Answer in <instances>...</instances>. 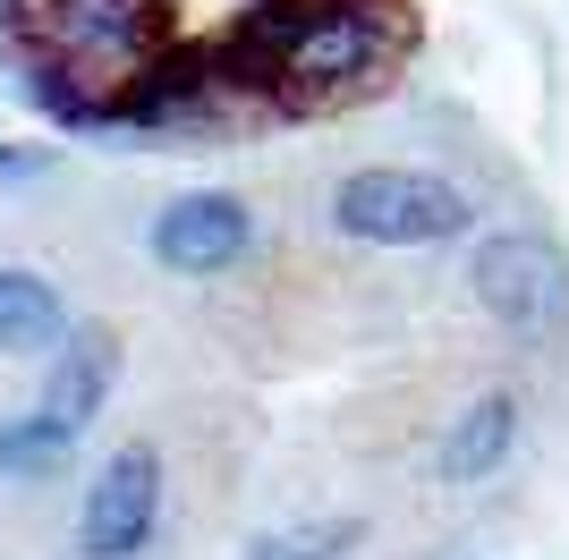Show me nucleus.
I'll list each match as a JSON object with an SVG mask.
<instances>
[{
    "label": "nucleus",
    "instance_id": "nucleus-1",
    "mask_svg": "<svg viewBox=\"0 0 569 560\" xmlns=\"http://www.w3.org/2000/svg\"><path fill=\"white\" fill-rule=\"evenodd\" d=\"M230 77L256 111L281 119H332L349 102H375L417 60L408 0H263L221 43Z\"/></svg>",
    "mask_w": 569,
    "mask_h": 560
},
{
    "label": "nucleus",
    "instance_id": "nucleus-2",
    "mask_svg": "<svg viewBox=\"0 0 569 560\" xmlns=\"http://www.w3.org/2000/svg\"><path fill=\"white\" fill-rule=\"evenodd\" d=\"M0 51L18 69V93L51 128L111 137L119 93L179 51V9L170 0H9Z\"/></svg>",
    "mask_w": 569,
    "mask_h": 560
},
{
    "label": "nucleus",
    "instance_id": "nucleus-3",
    "mask_svg": "<svg viewBox=\"0 0 569 560\" xmlns=\"http://www.w3.org/2000/svg\"><path fill=\"white\" fill-rule=\"evenodd\" d=\"M323 221L349 247L426 256V247H451V238L476 230V196L459 179H442V170H417V162H366V170H340L332 179Z\"/></svg>",
    "mask_w": 569,
    "mask_h": 560
},
{
    "label": "nucleus",
    "instance_id": "nucleus-4",
    "mask_svg": "<svg viewBox=\"0 0 569 560\" xmlns=\"http://www.w3.org/2000/svg\"><path fill=\"white\" fill-rule=\"evenodd\" d=\"M468 298L519 349H561L569 340V256L545 230H485L476 238L468 247Z\"/></svg>",
    "mask_w": 569,
    "mask_h": 560
},
{
    "label": "nucleus",
    "instance_id": "nucleus-5",
    "mask_svg": "<svg viewBox=\"0 0 569 560\" xmlns=\"http://www.w3.org/2000/svg\"><path fill=\"white\" fill-rule=\"evenodd\" d=\"M170 510V467L153 442H119L111 459L86 476V501H77V560H144L162 536Z\"/></svg>",
    "mask_w": 569,
    "mask_h": 560
},
{
    "label": "nucleus",
    "instance_id": "nucleus-6",
    "mask_svg": "<svg viewBox=\"0 0 569 560\" xmlns=\"http://www.w3.org/2000/svg\"><path fill=\"white\" fill-rule=\"evenodd\" d=\"M256 204L238 187H179L170 204H153L144 221V256L162 263L170 280H221L256 256Z\"/></svg>",
    "mask_w": 569,
    "mask_h": 560
},
{
    "label": "nucleus",
    "instance_id": "nucleus-7",
    "mask_svg": "<svg viewBox=\"0 0 569 560\" xmlns=\"http://www.w3.org/2000/svg\"><path fill=\"white\" fill-rule=\"evenodd\" d=\"M119 331L111 323H69V340L43 357V391H34V408H43L51 424H69L77 442L94 433L102 417H111V391H119Z\"/></svg>",
    "mask_w": 569,
    "mask_h": 560
},
{
    "label": "nucleus",
    "instance_id": "nucleus-8",
    "mask_svg": "<svg viewBox=\"0 0 569 560\" xmlns=\"http://www.w3.org/2000/svg\"><path fill=\"white\" fill-rule=\"evenodd\" d=\"M519 433H527L519 391H476L468 408H459V417L442 424V442H433V476H442L451 492L493 484L501 467L519 459Z\"/></svg>",
    "mask_w": 569,
    "mask_h": 560
},
{
    "label": "nucleus",
    "instance_id": "nucleus-9",
    "mask_svg": "<svg viewBox=\"0 0 569 560\" xmlns=\"http://www.w3.org/2000/svg\"><path fill=\"white\" fill-rule=\"evenodd\" d=\"M69 298L60 280L34 272V263H0V366H43L60 340H69Z\"/></svg>",
    "mask_w": 569,
    "mask_h": 560
},
{
    "label": "nucleus",
    "instance_id": "nucleus-10",
    "mask_svg": "<svg viewBox=\"0 0 569 560\" xmlns=\"http://www.w3.org/2000/svg\"><path fill=\"white\" fill-rule=\"evenodd\" d=\"M77 433L69 424H51L43 408H18V417H0V484H60L77 467Z\"/></svg>",
    "mask_w": 569,
    "mask_h": 560
},
{
    "label": "nucleus",
    "instance_id": "nucleus-11",
    "mask_svg": "<svg viewBox=\"0 0 569 560\" xmlns=\"http://www.w3.org/2000/svg\"><path fill=\"white\" fill-rule=\"evenodd\" d=\"M357 543H366V518L323 510V518H289V527L247 536V560H357Z\"/></svg>",
    "mask_w": 569,
    "mask_h": 560
},
{
    "label": "nucleus",
    "instance_id": "nucleus-12",
    "mask_svg": "<svg viewBox=\"0 0 569 560\" xmlns=\"http://www.w3.org/2000/svg\"><path fill=\"white\" fill-rule=\"evenodd\" d=\"M51 144H0V187H26V179H51Z\"/></svg>",
    "mask_w": 569,
    "mask_h": 560
},
{
    "label": "nucleus",
    "instance_id": "nucleus-13",
    "mask_svg": "<svg viewBox=\"0 0 569 560\" xmlns=\"http://www.w3.org/2000/svg\"><path fill=\"white\" fill-rule=\"evenodd\" d=\"M0 9H9V0H0Z\"/></svg>",
    "mask_w": 569,
    "mask_h": 560
}]
</instances>
